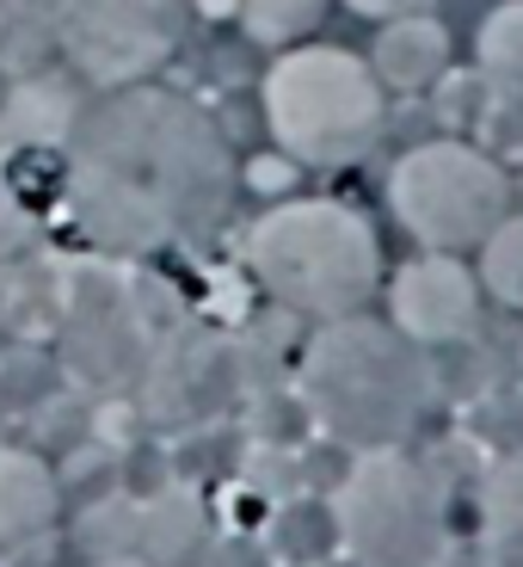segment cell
Segmentation results:
<instances>
[{
	"instance_id": "277c9868",
	"label": "cell",
	"mask_w": 523,
	"mask_h": 567,
	"mask_svg": "<svg viewBox=\"0 0 523 567\" xmlns=\"http://www.w3.org/2000/svg\"><path fill=\"white\" fill-rule=\"evenodd\" d=\"M265 124L296 167H345L383 142L388 86L339 43H296L265 74Z\"/></svg>"
},
{
	"instance_id": "2e32d148",
	"label": "cell",
	"mask_w": 523,
	"mask_h": 567,
	"mask_svg": "<svg viewBox=\"0 0 523 567\" xmlns=\"http://www.w3.org/2000/svg\"><path fill=\"white\" fill-rule=\"evenodd\" d=\"M474 506H481V525L493 530V543H523V451H505L474 487Z\"/></svg>"
},
{
	"instance_id": "d6986e66",
	"label": "cell",
	"mask_w": 523,
	"mask_h": 567,
	"mask_svg": "<svg viewBox=\"0 0 523 567\" xmlns=\"http://www.w3.org/2000/svg\"><path fill=\"white\" fill-rule=\"evenodd\" d=\"M345 7H352V13H364V19H376V25H383V19H400V13H419L425 0H345Z\"/></svg>"
},
{
	"instance_id": "5bb4252c",
	"label": "cell",
	"mask_w": 523,
	"mask_h": 567,
	"mask_svg": "<svg viewBox=\"0 0 523 567\" xmlns=\"http://www.w3.org/2000/svg\"><path fill=\"white\" fill-rule=\"evenodd\" d=\"M148 543L167 567H203L216 543V518L198 494H167L148 512Z\"/></svg>"
},
{
	"instance_id": "9c48e42d",
	"label": "cell",
	"mask_w": 523,
	"mask_h": 567,
	"mask_svg": "<svg viewBox=\"0 0 523 567\" xmlns=\"http://www.w3.org/2000/svg\"><path fill=\"white\" fill-rule=\"evenodd\" d=\"M155 389L160 395H179V401H167L172 420L203 425L241 395V358H234L228 340H216V333H185V340L160 358Z\"/></svg>"
},
{
	"instance_id": "52a82bcc",
	"label": "cell",
	"mask_w": 523,
	"mask_h": 567,
	"mask_svg": "<svg viewBox=\"0 0 523 567\" xmlns=\"http://www.w3.org/2000/svg\"><path fill=\"white\" fill-rule=\"evenodd\" d=\"M185 38V0H56V50L93 86H136Z\"/></svg>"
},
{
	"instance_id": "4fadbf2b",
	"label": "cell",
	"mask_w": 523,
	"mask_h": 567,
	"mask_svg": "<svg viewBox=\"0 0 523 567\" xmlns=\"http://www.w3.org/2000/svg\"><path fill=\"white\" fill-rule=\"evenodd\" d=\"M339 543V506L326 494H290L265 512V549L278 567H321Z\"/></svg>"
},
{
	"instance_id": "ac0fdd59",
	"label": "cell",
	"mask_w": 523,
	"mask_h": 567,
	"mask_svg": "<svg viewBox=\"0 0 523 567\" xmlns=\"http://www.w3.org/2000/svg\"><path fill=\"white\" fill-rule=\"evenodd\" d=\"M203 567H278V561H271L265 537H247V530H241V537H216Z\"/></svg>"
},
{
	"instance_id": "8fae6325",
	"label": "cell",
	"mask_w": 523,
	"mask_h": 567,
	"mask_svg": "<svg viewBox=\"0 0 523 567\" xmlns=\"http://www.w3.org/2000/svg\"><path fill=\"white\" fill-rule=\"evenodd\" d=\"M481 117L499 124V142H523V0H505L481 25Z\"/></svg>"
},
{
	"instance_id": "44dd1931",
	"label": "cell",
	"mask_w": 523,
	"mask_h": 567,
	"mask_svg": "<svg viewBox=\"0 0 523 567\" xmlns=\"http://www.w3.org/2000/svg\"><path fill=\"white\" fill-rule=\"evenodd\" d=\"M0 210H7V173H0Z\"/></svg>"
},
{
	"instance_id": "5b68a950",
	"label": "cell",
	"mask_w": 523,
	"mask_h": 567,
	"mask_svg": "<svg viewBox=\"0 0 523 567\" xmlns=\"http://www.w3.org/2000/svg\"><path fill=\"white\" fill-rule=\"evenodd\" d=\"M388 204H395L400 228L431 254H474L511 216V179L481 142L438 136L395 161Z\"/></svg>"
},
{
	"instance_id": "ba28073f",
	"label": "cell",
	"mask_w": 523,
	"mask_h": 567,
	"mask_svg": "<svg viewBox=\"0 0 523 567\" xmlns=\"http://www.w3.org/2000/svg\"><path fill=\"white\" fill-rule=\"evenodd\" d=\"M395 315L388 321L407 333V340H419L425 352L431 346H468L474 333H481V278L462 266L456 254H425L412 259V266L395 271Z\"/></svg>"
},
{
	"instance_id": "6da1fadb",
	"label": "cell",
	"mask_w": 523,
	"mask_h": 567,
	"mask_svg": "<svg viewBox=\"0 0 523 567\" xmlns=\"http://www.w3.org/2000/svg\"><path fill=\"white\" fill-rule=\"evenodd\" d=\"M241 167L216 117L155 81L112 86L69 130L74 223L112 254H155L216 235Z\"/></svg>"
},
{
	"instance_id": "30bf717a",
	"label": "cell",
	"mask_w": 523,
	"mask_h": 567,
	"mask_svg": "<svg viewBox=\"0 0 523 567\" xmlns=\"http://www.w3.org/2000/svg\"><path fill=\"white\" fill-rule=\"evenodd\" d=\"M369 69L388 93H425L450 74V31H443L438 13H400L383 19L376 31V50H369Z\"/></svg>"
},
{
	"instance_id": "7a4b0ae2",
	"label": "cell",
	"mask_w": 523,
	"mask_h": 567,
	"mask_svg": "<svg viewBox=\"0 0 523 567\" xmlns=\"http://www.w3.org/2000/svg\"><path fill=\"white\" fill-rule=\"evenodd\" d=\"M302 408L345 451H400L438 395V364L383 315H339L302 352Z\"/></svg>"
},
{
	"instance_id": "ffe728a7",
	"label": "cell",
	"mask_w": 523,
	"mask_h": 567,
	"mask_svg": "<svg viewBox=\"0 0 523 567\" xmlns=\"http://www.w3.org/2000/svg\"><path fill=\"white\" fill-rule=\"evenodd\" d=\"M321 567H364V561H357V555L352 549H345V555H326V561Z\"/></svg>"
},
{
	"instance_id": "9a60e30c",
	"label": "cell",
	"mask_w": 523,
	"mask_h": 567,
	"mask_svg": "<svg viewBox=\"0 0 523 567\" xmlns=\"http://www.w3.org/2000/svg\"><path fill=\"white\" fill-rule=\"evenodd\" d=\"M326 7L333 0H241V25L265 50H296L326 25Z\"/></svg>"
},
{
	"instance_id": "3957f363",
	"label": "cell",
	"mask_w": 523,
	"mask_h": 567,
	"mask_svg": "<svg viewBox=\"0 0 523 567\" xmlns=\"http://www.w3.org/2000/svg\"><path fill=\"white\" fill-rule=\"evenodd\" d=\"M247 266L265 297L308 321L357 315L383 290L376 228L339 198H283L247 235Z\"/></svg>"
},
{
	"instance_id": "7c38bea8",
	"label": "cell",
	"mask_w": 523,
	"mask_h": 567,
	"mask_svg": "<svg viewBox=\"0 0 523 567\" xmlns=\"http://www.w3.org/2000/svg\"><path fill=\"white\" fill-rule=\"evenodd\" d=\"M81 93H74L62 74L50 69H25L0 105V142H19V148H56L69 142L74 117H81Z\"/></svg>"
},
{
	"instance_id": "e0dca14e",
	"label": "cell",
	"mask_w": 523,
	"mask_h": 567,
	"mask_svg": "<svg viewBox=\"0 0 523 567\" xmlns=\"http://www.w3.org/2000/svg\"><path fill=\"white\" fill-rule=\"evenodd\" d=\"M474 254H481L474 278H481L487 297L505 302V309H523V210H511Z\"/></svg>"
},
{
	"instance_id": "8992f818",
	"label": "cell",
	"mask_w": 523,
	"mask_h": 567,
	"mask_svg": "<svg viewBox=\"0 0 523 567\" xmlns=\"http://www.w3.org/2000/svg\"><path fill=\"white\" fill-rule=\"evenodd\" d=\"M339 537L364 567H431L443 555V487L400 451H364L339 487Z\"/></svg>"
}]
</instances>
